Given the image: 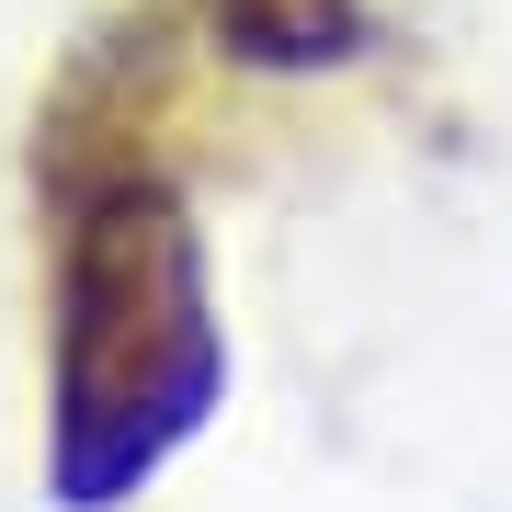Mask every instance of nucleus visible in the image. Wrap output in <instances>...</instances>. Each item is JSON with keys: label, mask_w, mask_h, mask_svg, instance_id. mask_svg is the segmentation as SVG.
<instances>
[{"label": "nucleus", "mask_w": 512, "mask_h": 512, "mask_svg": "<svg viewBox=\"0 0 512 512\" xmlns=\"http://www.w3.org/2000/svg\"><path fill=\"white\" fill-rule=\"evenodd\" d=\"M228 376L194 205L160 171H92L57 217L46 308V467L69 512L137 501L205 433Z\"/></svg>", "instance_id": "nucleus-1"}, {"label": "nucleus", "mask_w": 512, "mask_h": 512, "mask_svg": "<svg viewBox=\"0 0 512 512\" xmlns=\"http://www.w3.org/2000/svg\"><path fill=\"white\" fill-rule=\"evenodd\" d=\"M239 69H342L365 46V0H194Z\"/></svg>", "instance_id": "nucleus-2"}]
</instances>
